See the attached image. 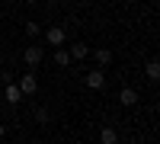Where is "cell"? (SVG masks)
Instances as JSON below:
<instances>
[{"mask_svg": "<svg viewBox=\"0 0 160 144\" xmlns=\"http://www.w3.org/2000/svg\"><path fill=\"white\" fill-rule=\"evenodd\" d=\"M16 87L22 90V96H35V93H38V77H35V71H26L22 80H19Z\"/></svg>", "mask_w": 160, "mask_h": 144, "instance_id": "obj_1", "label": "cell"}, {"mask_svg": "<svg viewBox=\"0 0 160 144\" xmlns=\"http://www.w3.org/2000/svg\"><path fill=\"white\" fill-rule=\"evenodd\" d=\"M42 48H38V45H29V48H26L22 51V64H26V67H29V71H35L38 67V64H42Z\"/></svg>", "mask_w": 160, "mask_h": 144, "instance_id": "obj_2", "label": "cell"}, {"mask_svg": "<svg viewBox=\"0 0 160 144\" xmlns=\"http://www.w3.org/2000/svg\"><path fill=\"white\" fill-rule=\"evenodd\" d=\"M87 87H90V90H102V87H106V74H102V67H93V71L87 74Z\"/></svg>", "mask_w": 160, "mask_h": 144, "instance_id": "obj_3", "label": "cell"}, {"mask_svg": "<svg viewBox=\"0 0 160 144\" xmlns=\"http://www.w3.org/2000/svg\"><path fill=\"white\" fill-rule=\"evenodd\" d=\"M45 38H48V45H64V38H68V32L61 29V26H51V29H45Z\"/></svg>", "mask_w": 160, "mask_h": 144, "instance_id": "obj_4", "label": "cell"}, {"mask_svg": "<svg viewBox=\"0 0 160 144\" xmlns=\"http://www.w3.org/2000/svg\"><path fill=\"white\" fill-rule=\"evenodd\" d=\"M118 102H122V106H138V90L135 87H125L122 93H118Z\"/></svg>", "mask_w": 160, "mask_h": 144, "instance_id": "obj_5", "label": "cell"}, {"mask_svg": "<svg viewBox=\"0 0 160 144\" xmlns=\"http://www.w3.org/2000/svg\"><path fill=\"white\" fill-rule=\"evenodd\" d=\"M93 61H96L99 67H109L115 58H112V51H109V48H96V51H93Z\"/></svg>", "mask_w": 160, "mask_h": 144, "instance_id": "obj_6", "label": "cell"}, {"mask_svg": "<svg viewBox=\"0 0 160 144\" xmlns=\"http://www.w3.org/2000/svg\"><path fill=\"white\" fill-rule=\"evenodd\" d=\"M3 96H7V102H10V106H16V102H22V90H19L16 83H7Z\"/></svg>", "mask_w": 160, "mask_h": 144, "instance_id": "obj_7", "label": "cell"}, {"mask_svg": "<svg viewBox=\"0 0 160 144\" xmlns=\"http://www.w3.org/2000/svg\"><path fill=\"white\" fill-rule=\"evenodd\" d=\"M51 58H55V64H58V67H68V64H71V51L64 48V45H58V51H55Z\"/></svg>", "mask_w": 160, "mask_h": 144, "instance_id": "obj_8", "label": "cell"}, {"mask_svg": "<svg viewBox=\"0 0 160 144\" xmlns=\"http://www.w3.org/2000/svg\"><path fill=\"white\" fill-rule=\"evenodd\" d=\"M87 55H90L87 42H74V45H71V61H80V58H87Z\"/></svg>", "mask_w": 160, "mask_h": 144, "instance_id": "obj_9", "label": "cell"}, {"mask_svg": "<svg viewBox=\"0 0 160 144\" xmlns=\"http://www.w3.org/2000/svg\"><path fill=\"white\" fill-rule=\"evenodd\" d=\"M99 144H118V135H115L112 125H106L102 132H99Z\"/></svg>", "mask_w": 160, "mask_h": 144, "instance_id": "obj_10", "label": "cell"}, {"mask_svg": "<svg viewBox=\"0 0 160 144\" xmlns=\"http://www.w3.org/2000/svg\"><path fill=\"white\" fill-rule=\"evenodd\" d=\"M35 122H38V125H48V122H51V112L42 109V106H35Z\"/></svg>", "mask_w": 160, "mask_h": 144, "instance_id": "obj_11", "label": "cell"}, {"mask_svg": "<svg viewBox=\"0 0 160 144\" xmlns=\"http://www.w3.org/2000/svg\"><path fill=\"white\" fill-rule=\"evenodd\" d=\"M144 74H148V80H157V77H160V64H157V61H148Z\"/></svg>", "mask_w": 160, "mask_h": 144, "instance_id": "obj_12", "label": "cell"}, {"mask_svg": "<svg viewBox=\"0 0 160 144\" xmlns=\"http://www.w3.org/2000/svg\"><path fill=\"white\" fill-rule=\"evenodd\" d=\"M38 32H42V29H38V22H26V35H29V38H38Z\"/></svg>", "mask_w": 160, "mask_h": 144, "instance_id": "obj_13", "label": "cell"}, {"mask_svg": "<svg viewBox=\"0 0 160 144\" xmlns=\"http://www.w3.org/2000/svg\"><path fill=\"white\" fill-rule=\"evenodd\" d=\"M3 135H7V125H3V122H0V138H3Z\"/></svg>", "mask_w": 160, "mask_h": 144, "instance_id": "obj_14", "label": "cell"}, {"mask_svg": "<svg viewBox=\"0 0 160 144\" xmlns=\"http://www.w3.org/2000/svg\"><path fill=\"white\" fill-rule=\"evenodd\" d=\"M26 3H29V7H35V3H38V0H26Z\"/></svg>", "mask_w": 160, "mask_h": 144, "instance_id": "obj_15", "label": "cell"}, {"mask_svg": "<svg viewBox=\"0 0 160 144\" xmlns=\"http://www.w3.org/2000/svg\"><path fill=\"white\" fill-rule=\"evenodd\" d=\"M0 144H7V141H3V138H0Z\"/></svg>", "mask_w": 160, "mask_h": 144, "instance_id": "obj_16", "label": "cell"}, {"mask_svg": "<svg viewBox=\"0 0 160 144\" xmlns=\"http://www.w3.org/2000/svg\"><path fill=\"white\" fill-rule=\"evenodd\" d=\"M0 55H3V48H0Z\"/></svg>", "mask_w": 160, "mask_h": 144, "instance_id": "obj_17", "label": "cell"}, {"mask_svg": "<svg viewBox=\"0 0 160 144\" xmlns=\"http://www.w3.org/2000/svg\"><path fill=\"white\" fill-rule=\"evenodd\" d=\"M0 3H3V0H0Z\"/></svg>", "mask_w": 160, "mask_h": 144, "instance_id": "obj_18", "label": "cell"}, {"mask_svg": "<svg viewBox=\"0 0 160 144\" xmlns=\"http://www.w3.org/2000/svg\"><path fill=\"white\" fill-rule=\"evenodd\" d=\"M55 3H58V0H55Z\"/></svg>", "mask_w": 160, "mask_h": 144, "instance_id": "obj_19", "label": "cell"}]
</instances>
